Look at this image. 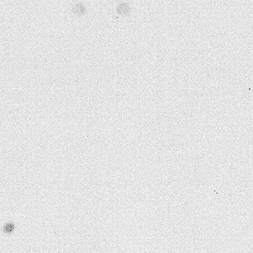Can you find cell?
Returning <instances> with one entry per match:
<instances>
[{"instance_id":"1","label":"cell","mask_w":253,"mask_h":253,"mask_svg":"<svg viewBox=\"0 0 253 253\" xmlns=\"http://www.w3.org/2000/svg\"><path fill=\"white\" fill-rule=\"evenodd\" d=\"M72 12L74 14H76L77 16H81L83 14H85L86 13V8L85 6L84 5L83 3H78L74 7L72 8Z\"/></svg>"},{"instance_id":"2","label":"cell","mask_w":253,"mask_h":253,"mask_svg":"<svg viewBox=\"0 0 253 253\" xmlns=\"http://www.w3.org/2000/svg\"><path fill=\"white\" fill-rule=\"evenodd\" d=\"M117 12L121 15L126 16L130 13V7L128 5V3H120L119 5L117 6Z\"/></svg>"}]
</instances>
